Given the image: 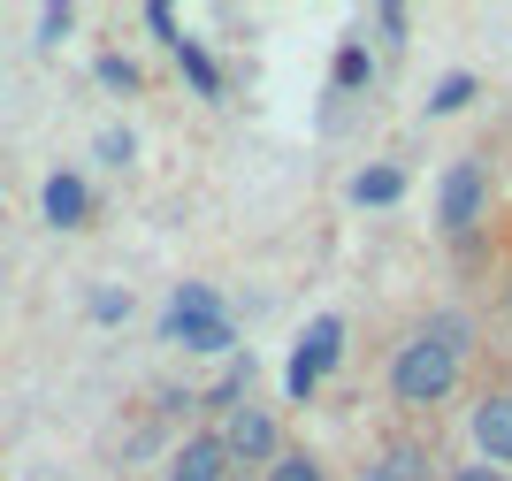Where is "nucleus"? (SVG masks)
Returning <instances> with one entry per match:
<instances>
[{"mask_svg":"<svg viewBox=\"0 0 512 481\" xmlns=\"http://www.w3.org/2000/svg\"><path fill=\"white\" fill-rule=\"evenodd\" d=\"M474 451H482V466H505L512 474V390H490L474 405Z\"/></svg>","mask_w":512,"mask_h":481,"instance_id":"obj_5","label":"nucleus"},{"mask_svg":"<svg viewBox=\"0 0 512 481\" xmlns=\"http://www.w3.org/2000/svg\"><path fill=\"white\" fill-rule=\"evenodd\" d=\"M69 31H77V8H69V0H54V8H39V46H62Z\"/></svg>","mask_w":512,"mask_h":481,"instance_id":"obj_16","label":"nucleus"},{"mask_svg":"<svg viewBox=\"0 0 512 481\" xmlns=\"http://www.w3.org/2000/svg\"><path fill=\"white\" fill-rule=\"evenodd\" d=\"M482 207H490V161L482 153H459L436 176V230L444 237H474L482 230Z\"/></svg>","mask_w":512,"mask_h":481,"instance_id":"obj_3","label":"nucleus"},{"mask_svg":"<svg viewBox=\"0 0 512 481\" xmlns=\"http://www.w3.org/2000/svg\"><path fill=\"white\" fill-rule=\"evenodd\" d=\"M398 199H406V168L398 161H375L352 176V207H398Z\"/></svg>","mask_w":512,"mask_h":481,"instance_id":"obj_8","label":"nucleus"},{"mask_svg":"<svg viewBox=\"0 0 512 481\" xmlns=\"http://www.w3.org/2000/svg\"><path fill=\"white\" fill-rule=\"evenodd\" d=\"M329 77H337V92H360V84L375 77V54H367L360 39H352V46H337V69H329Z\"/></svg>","mask_w":512,"mask_h":481,"instance_id":"obj_13","label":"nucleus"},{"mask_svg":"<svg viewBox=\"0 0 512 481\" xmlns=\"http://www.w3.org/2000/svg\"><path fill=\"white\" fill-rule=\"evenodd\" d=\"M352 481H398V466H390V459H367V466H360Z\"/></svg>","mask_w":512,"mask_h":481,"instance_id":"obj_22","label":"nucleus"},{"mask_svg":"<svg viewBox=\"0 0 512 481\" xmlns=\"http://www.w3.org/2000/svg\"><path fill=\"white\" fill-rule=\"evenodd\" d=\"M123 314H130L123 291H100V298H92V321H123Z\"/></svg>","mask_w":512,"mask_h":481,"instance_id":"obj_20","label":"nucleus"},{"mask_svg":"<svg viewBox=\"0 0 512 481\" xmlns=\"http://www.w3.org/2000/svg\"><path fill=\"white\" fill-rule=\"evenodd\" d=\"M214 436H222V451H230V466H237V474H268V466H276L283 451H291V443H283V420H276V405H260V398L230 405Z\"/></svg>","mask_w":512,"mask_h":481,"instance_id":"obj_2","label":"nucleus"},{"mask_svg":"<svg viewBox=\"0 0 512 481\" xmlns=\"http://www.w3.org/2000/svg\"><path fill=\"white\" fill-rule=\"evenodd\" d=\"M444 481H512V474H505V466H451Z\"/></svg>","mask_w":512,"mask_h":481,"instance_id":"obj_21","label":"nucleus"},{"mask_svg":"<svg viewBox=\"0 0 512 481\" xmlns=\"http://www.w3.org/2000/svg\"><path fill=\"white\" fill-rule=\"evenodd\" d=\"M230 306H222V291L214 283H176V298H169V321H222Z\"/></svg>","mask_w":512,"mask_h":481,"instance_id":"obj_10","label":"nucleus"},{"mask_svg":"<svg viewBox=\"0 0 512 481\" xmlns=\"http://www.w3.org/2000/svg\"><path fill=\"white\" fill-rule=\"evenodd\" d=\"M260 481H329V466H321L314 451H299V443H291V451H283V459L268 466V474H260Z\"/></svg>","mask_w":512,"mask_h":481,"instance_id":"obj_14","label":"nucleus"},{"mask_svg":"<svg viewBox=\"0 0 512 481\" xmlns=\"http://www.w3.org/2000/svg\"><path fill=\"white\" fill-rule=\"evenodd\" d=\"M230 481H260V474H230Z\"/></svg>","mask_w":512,"mask_h":481,"instance_id":"obj_23","label":"nucleus"},{"mask_svg":"<svg viewBox=\"0 0 512 481\" xmlns=\"http://www.w3.org/2000/svg\"><path fill=\"white\" fill-rule=\"evenodd\" d=\"M161 336L184 344V352H230V344H237L230 314H222V321H169V314H161Z\"/></svg>","mask_w":512,"mask_h":481,"instance_id":"obj_9","label":"nucleus"},{"mask_svg":"<svg viewBox=\"0 0 512 481\" xmlns=\"http://www.w3.org/2000/svg\"><path fill=\"white\" fill-rule=\"evenodd\" d=\"M406 0H383V8H375V39H383L390 46V54H398V46H406Z\"/></svg>","mask_w":512,"mask_h":481,"instance_id":"obj_15","label":"nucleus"},{"mask_svg":"<svg viewBox=\"0 0 512 481\" xmlns=\"http://www.w3.org/2000/svg\"><path fill=\"white\" fill-rule=\"evenodd\" d=\"M39 214L54 222V230H85V222H92V191H85V176L54 168V176H46V191H39Z\"/></svg>","mask_w":512,"mask_h":481,"instance_id":"obj_7","label":"nucleus"},{"mask_svg":"<svg viewBox=\"0 0 512 481\" xmlns=\"http://www.w3.org/2000/svg\"><path fill=\"white\" fill-rule=\"evenodd\" d=\"M230 474H237V466H230V451H222V436L199 428V436L176 443V459H169V474H161V481H230Z\"/></svg>","mask_w":512,"mask_h":481,"instance_id":"obj_6","label":"nucleus"},{"mask_svg":"<svg viewBox=\"0 0 512 481\" xmlns=\"http://www.w3.org/2000/svg\"><path fill=\"white\" fill-rule=\"evenodd\" d=\"M130 153H138V146H130V130H100V161L107 168H123Z\"/></svg>","mask_w":512,"mask_h":481,"instance_id":"obj_19","label":"nucleus"},{"mask_svg":"<svg viewBox=\"0 0 512 481\" xmlns=\"http://www.w3.org/2000/svg\"><path fill=\"white\" fill-rule=\"evenodd\" d=\"M100 84H107V92H146L138 62H123V54H100Z\"/></svg>","mask_w":512,"mask_h":481,"instance_id":"obj_17","label":"nucleus"},{"mask_svg":"<svg viewBox=\"0 0 512 481\" xmlns=\"http://www.w3.org/2000/svg\"><path fill=\"white\" fill-rule=\"evenodd\" d=\"M176 69L192 77V92H199V100H222V69H214V54H207L199 39H184V46H176Z\"/></svg>","mask_w":512,"mask_h":481,"instance_id":"obj_11","label":"nucleus"},{"mask_svg":"<svg viewBox=\"0 0 512 481\" xmlns=\"http://www.w3.org/2000/svg\"><path fill=\"white\" fill-rule=\"evenodd\" d=\"M146 31H153L161 46H169V54L184 46V31H176V8H169V0H146Z\"/></svg>","mask_w":512,"mask_h":481,"instance_id":"obj_18","label":"nucleus"},{"mask_svg":"<svg viewBox=\"0 0 512 481\" xmlns=\"http://www.w3.org/2000/svg\"><path fill=\"white\" fill-rule=\"evenodd\" d=\"M344 359V321L337 314H314L299 329V352H291V367H283V390H291V405H306L321 390V375Z\"/></svg>","mask_w":512,"mask_h":481,"instance_id":"obj_4","label":"nucleus"},{"mask_svg":"<svg viewBox=\"0 0 512 481\" xmlns=\"http://www.w3.org/2000/svg\"><path fill=\"white\" fill-rule=\"evenodd\" d=\"M474 92H482V77L451 69V77H436V92H428V115H459V107H474Z\"/></svg>","mask_w":512,"mask_h":481,"instance_id":"obj_12","label":"nucleus"},{"mask_svg":"<svg viewBox=\"0 0 512 481\" xmlns=\"http://www.w3.org/2000/svg\"><path fill=\"white\" fill-rule=\"evenodd\" d=\"M467 352H474L467 314H421L406 329V344L390 352V405H398V413H436V405H451V390L467 375Z\"/></svg>","mask_w":512,"mask_h":481,"instance_id":"obj_1","label":"nucleus"}]
</instances>
